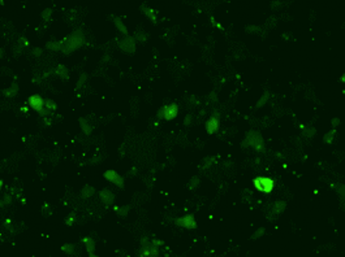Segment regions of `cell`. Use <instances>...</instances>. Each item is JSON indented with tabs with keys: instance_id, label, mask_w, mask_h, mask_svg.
<instances>
[{
	"instance_id": "cell-33",
	"label": "cell",
	"mask_w": 345,
	"mask_h": 257,
	"mask_svg": "<svg viewBox=\"0 0 345 257\" xmlns=\"http://www.w3.org/2000/svg\"><path fill=\"white\" fill-rule=\"evenodd\" d=\"M339 124H340V119H339V118H335V119L332 121V126H333V127H336Z\"/></svg>"
},
{
	"instance_id": "cell-6",
	"label": "cell",
	"mask_w": 345,
	"mask_h": 257,
	"mask_svg": "<svg viewBox=\"0 0 345 257\" xmlns=\"http://www.w3.org/2000/svg\"><path fill=\"white\" fill-rule=\"evenodd\" d=\"M218 117H219L218 112H215L214 116L211 117L210 119H207V122H206V130H207L208 134H214L219 128V118Z\"/></svg>"
},
{
	"instance_id": "cell-26",
	"label": "cell",
	"mask_w": 345,
	"mask_h": 257,
	"mask_svg": "<svg viewBox=\"0 0 345 257\" xmlns=\"http://www.w3.org/2000/svg\"><path fill=\"white\" fill-rule=\"evenodd\" d=\"M117 213L120 214V216H126L128 214V210H129V206H124V208H120V209H117Z\"/></svg>"
},
{
	"instance_id": "cell-19",
	"label": "cell",
	"mask_w": 345,
	"mask_h": 257,
	"mask_svg": "<svg viewBox=\"0 0 345 257\" xmlns=\"http://www.w3.org/2000/svg\"><path fill=\"white\" fill-rule=\"evenodd\" d=\"M268 96H270V94L266 91V92H264V94H263V96L260 97V100L257 103V108H260V107H263V105L267 103V100H268Z\"/></svg>"
},
{
	"instance_id": "cell-25",
	"label": "cell",
	"mask_w": 345,
	"mask_h": 257,
	"mask_svg": "<svg viewBox=\"0 0 345 257\" xmlns=\"http://www.w3.org/2000/svg\"><path fill=\"white\" fill-rule=\"evenodd\" d=\"M263 234H264V229H263V227H260L259 230H257V233H255V234H253L251 239H257V238H259V236H262Z\"/></svg>"
},
{
	"instance_id": "cell-5",
	"label": "cell",
	"mask_w": 345,
	"mask_h": 257,
	"mask_svg": "<svg viewBox=\"0 0 345 257\" xmlns=\"http://www.w3.org/2000/svg\"><path fill=\"white\" fill-rule=\"evenodd\" d=\"M104 178L107 181H110V182L115 183L116 186H119V187L124 186V181H122L121 175H119L115 170H107V172L104 173Z\"/></svg>"
},
{
	"instance_id": "cell-29",
	"label": "cell",
	"mask_w": 345,
	"mask_h": 257,
	"mask_svg": "<svg viewBox=\"0 0 345 257\" xmlns=\"http://www.w3.org/2000/svg\"><path fill=\"white\" fill-rule=\"evenodd\" d=\"M198 183H199V181H198V178L196 177V178H193V179H191V183H190V186H189V187H190V188H194V187H196Z\"/></svg>"
},
{
	"instance_id": "cell-30",
	"label": "cell",
	"mask_w": 345,
	"mask_h": 257,
	"mask_svg": "<svg viewBox=\"0 0 345 257\" xmlns=\"http://www.w3.org/2000/svg\"><path fill=\"white\" fill-rule=\"evenodd\" d=\"M315 134V128H311V130H306L305 131V135L306 136H309V138H311V136Z\"/></svg>"
},
{
	"instance_id": "cell-15",
	"label": "cell",
	"mask_w": 345,
	"mask_h": 257,
	"mask_svg": "<svg viewBox=\"0 0 345 257\" xmlns=\"http://www.w3.org/2000/svg\"><path fill=\"white\" fill-rule=\"evenodd\" d=\"M115 24H116V26H117V29L120 30V31L122 33V34H128V30H126V27H125V25L122 24V21L119 17H116L115 18Z\"/></svg>"
},
{
	"instance_id": "cell-7",
	"label": "cell",
	"mask_w": 345,
	"mask_h": 257,
	"mask_svg": "<svg viewBox=\"0 0 345 257\" xmlns=\"http://www.w3.org/2000/svg\"><path fill=\"white\" fill-rule=\"evenodd\" d=\"M120 48L125 52H129V53H133L135 51V42L132 37H126L124 40L120 43Z\"/></svg>"
},
{
	"instance_id": "cell-1",
	"label": "cell",
	"mask_w": 345,
	"mask_h": 257,
	"mask_svg": "<svg viewBox=\"0 0 345 257\" xmlns=\"http://www.w3.org/2000/svg\"><path fill=\"white\" fill-rule=\"evenodd\" d=\"M83 40H85V39H83L81 30L74 31L68 39H65V43H64V46H63V52L64 53H71V52H73L74 49H77L78 47L82 46Z\"/></svg>"
},
{
	"instance_id": "cell-13",
	"label": "cell",
	"mask_w": 345,
	"mask_h": 257,
	"mask_svg": "<svg viewBox=\"0 0 345 257\" xmlns=\"http://www.w3.org/2000/svg\"><path fill=\"white\" fill-rule=\"evenodd\" d=\"M47 48L52 49V51H60V49H63V46L60 43H57V42H48L47 43Z\"/></svg>"
},
{
	"instance_id": "cell-37",
	"label": "cell",
	"mask_w": 345,
	"mask_h": 257,
	"mask_svg": "<svg viewBox=\"0 0 345 257\" xmlns=\"http://www.w3.org/2000/svg\"><path fill=\"white\" fill-rule=\"evenodd\" d=\"M247 30H249V31H258V27H255V26H250V27H247Z\"/></svg>"
},
{
	"instance_id": "cell-24",
	"label": "cell",
	"mask_w": 345,
	"mask_h": 257,
	"mask_svg": "<svg viewBox=\"0 0 345 257\" xmlns=\"http://www.w3.org/2000/svg\"><path fill=\"white\" fill-rule=\"evenodd\" d=\"M44 104H46L47 109H56V104H55L52 100H46V101H44Z\"/></svg>"
},
{
	"instance_id": "cell-9",
	"label": "cell",
	"mask_w": 345,
	"mask_h": 257,
	"mask_svg": "<svg viewBox=\"0 0 345 257\" xmlns=\"http://www.w3.org/2000/svg\"><path fill=\"white\" fill-rule=\"evenodd\" d=\"M177 112H179V107L177 104H171L168 107H164V116L163 118L166 119H172L177 116Z\"/></svg>"
},
{
	"instance_id": "cell-31",
	"label": "cell",
	"mask_w": 345,
	"mask_h": 257,
	"mask_svg": "<svg viewBox=\"0 0 345 257\" xmlns=\"http://www.w3.org/2000/svg\"><path fill=\"white\" fill-rule=\"evenodd\" d=\"M10 203V196L9 195H5L4 196V201H3V204H9Z\"/></svg>"
},
{
	"instance_id": "cell-10",
	"label": "cell",
	"mask_w": 345,
	"mask_h": 257,
	"mask_svg": "<svg viewBox=\"0 0 345 257\" xmlns=\"http://www.w3.org/2000/svg\"><path fill=\"white\" fill-rule=\"evenodd\" d=\"M101 199L104 204H111L113 201V194L110 190H103L101 192Z\"/></svg>"
},
{
	"instance_id": "cell-3",
	"label": "cell",
	"mask_w": 345,
	"mask_h": 257,
	"mask_svg": "<svg viewBox=\"0 0 345 257\" xmlns=\"http://www.w3.org/2000/svg\"><path fill=\"white\" fill-rule=\"evenodd\" d=\"M254 186L258 191L264 192V194H268V192L272 191L275 186V182L271 179V178H267V177H257L254 179Z\"/></svg>"
},
{
	"instance_id": "cell-4",
	"label": "cell",
	"mask_w": 345,
	"mask_h": 257,
	"mask_svg": "<svg viewBox=\"0 0 345 257\" xmlns=\"http://www.w3.org/2000/svg\"><path fill=\"white\" fill-rule=\"evenodd\" d=\"M175 223H176L177 226H181V227H185V229H190V230L197 227L196 219H194V217L191 216V214H188V216L181 217V218H177L175 221Z\"/></svg>"
},
{
	"instance_id": "cell-17",
	"label": "cell",
	"mask_w": 345,
	"mask_h": 257,
	"mask_svg": "<svg viewBox=\"0 0 345 257\" xmlns=\"http://www.w3.org/2000/svg\"><path fill=\"white\" fill-rule=\"evenodd\" d=\"M284 209H285V203L284 201H276L272 212H274V213H281Z\"/></svg>"
},
{
	"instance_id": "cell-32",
	"label": "cell",
	"mask_w": 345,
	"mask_h": 257,
	"mask_svg": "<svg viewBox=\"0 0 345 257\" xmlns=\"http://www.w3.org/2000/svg\"><path fill=\"white\" fill-rule=\"evenodd\" d=\"M152 244H155V245H163V242H162V240L152 239Z\"/></svg>"
},
{
	"instance_id": "cell-36",
	"label": "cell",
	"mask_w": 345,
	"mask_h": 257,
	"mask_svg": "<svg viewBox=\"0 0 345 257\" xmlns=\"http://www.w3.org/2000/svg\"><path fill=\"white\" fill-rule=\"evenodd\" d=\"M39 114H41V116H46V114H48V109H42L39 112Z\"/></svg>"
},
{
	"instance_id": "cell-35",
	"label": "cell",
	"mask_w": 345,
	"mask_h": 257,
	"mask_svg": "<svg viewBox=\"0 0 345 257\" xmlns=\"http://www.w3.org/2000/svg\"><path fill=\"white\" fill-rule=\"evenodd\" d=\"M163 116H164V108H162V109L158 112V117H159V118H163Z\"/></svg>"
},
{
	"instance_id": "cell-21",
	"label": "cell",
	"mask_w": 345,
	"mask_h": 257,
	"mask_svg": "<svg viewBox=\"0 0 345 257\" xmlns=\"http://www.w3.org/2000/svg\"><path fill=\"white\" fill-rule=\"evenodd\" d=\"M333 135H335V128H333V130H331L330 133L324 135V142H325V143H331V142L333 140Z\"/></svg>"
},
{
	"instance_id": "cell-20",
	"label": "cell",
	"mask_w": 345,
	"mask_h": 257,
	"mask_svg": "<svg viewBox=\"0 0 345 257\" xmlns=\"http://www.w3.org/2000/svg\"><path fill=\"white\" fill-rule=\"evenodd\" d=\"M141 9H142L143 12L146 13V15H147V17H149V18H151L154 22H156V17H155L154 12H152V10L150 9V8H146V7H143V8H141Z\"/></svg>"
},
{
	"instance_id": "cell-12",
	"label": "cell",
	"mask_w": 345,
	"mask_h": 257,
	"mask_svg": "<svg viewBox=\"0 0 345 257\" xmlns=\"http://www.w3.org/2000/svg\"><path fill=\"white\" fill-rule=\"evenodd\" d=\"M56 73L60 75L61 78H64V79H68V72H66V68L64 65H59L56 69Z\"/></svg>"
},
{
	"instance_id": "cell-11",
	"label": "cell",
	"mask_w": 345,
	"mask_h": 257,
	"mask_svg": "<svg viewBox=\"0 0 345 257\" xmlns=\"http://www.w3.org/2000/svg\"><path fill=\"white\" fill-rule=\"evenodd\" d=\"M83 242L86 243V249H87V253L90 256H94V249H95V243L91 238H85Z\"/></svg>"
},
{
	"instance_id": "cell-27",
	"label": "cell",
	"mask_w": 345,
	"mask_h": 257,
	"mask_svg": "<svg viewBox=\"0 0 345 257\" xmlns=\"http://www.w3.org/2000/svg\"><path fill=\"white\" fill-rule=\"evenodd\" d=\"M85 81H86V74H82V75H81V79H80V81H78V83H77V88L81 87Z\"/></svg>"
},
{
	"instance_id": "cell-38",
	"label": "cell",
	"mask_w": 345,
	"mask_h": 257,
	"mask_svg": "<svg viewBox=\"0 0 345 257\" xmlns=\"http://www.w3.org/2000/svg\"><path fill=\"white\" fill-rule=\"evenodd\" d=\"M190 118H191L190 116H186V118H185V125H189V124H190Z\"/></svg>"
},
{
	"instance_id": "cell-34",
	"label": "cell",
	"mask_w": 345,
	"mask_h": 257,
	"mask_svg": "<svg viewBox=\"0 0 345 257\" xmlns=\"http://www.w3.org/2000/svg\"><path fill=\"white\" fill-rule=\"evenodd\" d=\"M33 53H34V56H41V53H42V51L39 48H35L34 51H33Z\"/></svg>"
},
{
	"instance_id": "cell-23",
	"label": "cell",
	"mask_w": 345,
	"mask_h": 257,
	"mask_svg": "<svg viewBox=\"0 0 345 257\" xmlns=\"http://www.w3.org/2000/svg\"><path fill=\"white\" fill-rule=\"evenodd\" d=\"M150 255L154 256V257L159 255V251H158V245H155V244H151V245H150Z\"/></svg>"
},
{
	"instance_id": "cell-16",
	"label": "cell",
	"mask_w": 345,
	"mask_h": 257,
	"mask_svg": "<svg viewBox=\"0 0 345 257\" xmlns=\"http://www.w3.org/2000/svg\"><path fill=\"white\" fill-rule=\"evenodd\" d=\"M93 194H94V188H93V187H90V186H86L85 188L82 190V192H81L82 197H85V199H87V197H90Z\"/></svg>"
},
{
	"instance_id": "cell-18",
	"label": "cell",
	"mask_w": 345,
	"mask_h": 257,
	"mask_svg": "<svg viewBox=\"0 0 345 257\" xmlns=\"http://www.w3.org/2000/svg\"><path fill=\"white\" fill-rule=\"evenodd\" d=\"M80 124H81V126H82V128H83V133H85L86 135H90V133H91V127H90V125H87V122H86L83 118H80Z\"/></svg>"
},
{
	"instance_id": "cell-14",
	"label": "cell",
	"mask_w": 345,
	"mask_h": 257,
	"mask_svg": "<svg viewBox=\"0 0 345 257\" xmlns=\"http://www.w3.org/2000/svg\"><path fill=\"white\" fill-rule=\"evenodd\" d=\"M17 90H18L17 85H16V83H13L12 87H10V90H4V91H3V94H4L5 96H10V97H12V96H15V95H16Z\"/></svg>"
},
{
	"instance_id": "cell-22",
	"label": "cell",
	"mask_w": 345,
	"mask_h": 257,
	"mask_svg": "<svg viewBox=\"0 0 345 257\" xmlns=\"http://www.w3.org/2000/svg\"><path fill=\"white\" fill-rule=\"evenodd\" d=\"M61 251H64L65 253H68V255H72L73 253V245L72 244H65L61 247Z\"/></svg>"
},
{
	"instance_id": "cell-8",
	"label": "cell",
	"mask_w": 345,
	"mask_h": 257,
	"mask_svg": "<svg viewBox=\"0 0 345 257\" xmlns=\"http://www.w3.org/2000/svg\"><path fill=\"white\" fill-rule=\"evenodd\" d=\"M29 104H30V107H31L34 110L41 112L42 109H43L44 100L42 99L39 95H33V96L29 97Z\"/></svg>"
},
{
	"instance_id": "cell-39",
	"label": "cell",
	"mask_w": 345,
	"mask_h": 257,
	"mask_svg": "<svg viewBox=\"0 0 345 257\" xmlns=\"http://www.w3.org/2000/svg\"><path fill=\"white\" fill-rule=\"evenodd\" d=\"M72 221H73V216H72L71 218H68V219H66V225H72V223H73V222H72Z\"/></svg>"
},
{
	"instance_id": "cell-2",
	"label": "cell",
	"mask_w": 345,
	"mask_h": 257,
	"mask_svg": "<svg viewBox=\"0 0 345 257\" xmlns=\"http://www.w3.org/2000/svg\"><path fill=\"white\" fill-rule=\"evenodd\" d=\"M242 147H253L254 149L259 151V152H263L264 151V144H263V139L260 136V134L255 133V131H250L247 134L246 139L244 140Z\"/></svg>"
},
{
	"instance_id": "cell-28",
	"label": "cell",
	"mask_w": 345,
	"mask_h": 257,
	"mask_svg": "<svg viewBox=\"0 0 345 257\" xmlns=\"http://www.w3.org/2000/svg\"><path fill=\"white\" fill-rule=\"evenodd\" d=\"M51 12H52L51 9H46V10H44V12H43V18L46 19V21L50 18V16H51Z\"/></svg>"
}]
</instances>
